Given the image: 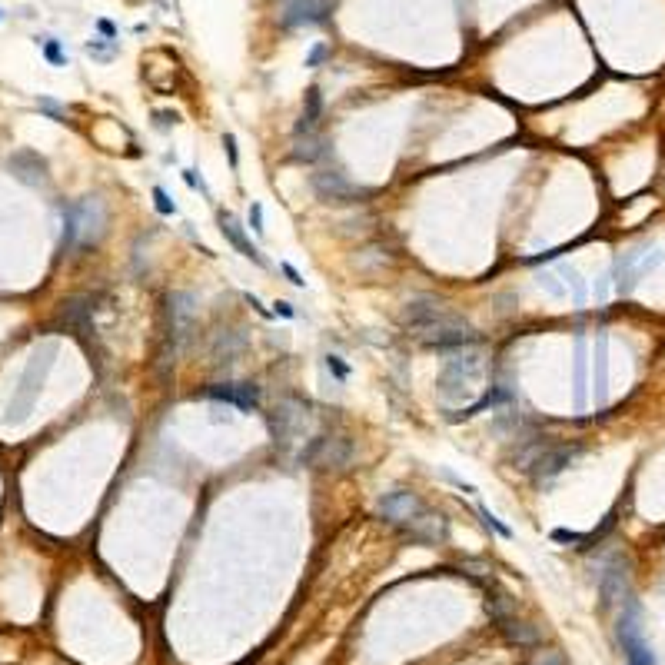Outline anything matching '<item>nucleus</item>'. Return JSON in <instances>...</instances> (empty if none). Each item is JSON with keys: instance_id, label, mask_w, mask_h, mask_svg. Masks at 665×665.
I'll return each mask as SVG.
<instances>
[{"instance_id": "obj_1", "label": "nucleus", "mask_w": 665, "mask_h": 665, "mask_svg": "<svg viewBox=\"0 0 665 665\" xmlns=\"http://www.w3.org/2000/svg\"><path fill=\"white\" fill-rule=\"evenodd\" d=\"M403 326L419 336L426 346H466L476 339V329L456 316L436 296H413L403 306Z\"/></svg>"}, {"instance_id": "obj_2", "label": "nucleus", "mask_w": 665, "mask_h": 665, "mask_svg": "<svg viewBox=\"0 0 665 665\" xmlns=\"http://www.w3.org/2000/svg\"><path fill=\"white\" fill-rule=\"evenodd\" d=\"M379 516H383L389 526L396 529H406L413 539H436L443 532V516H433V512L423 506L419 496L413 492H389L379 499Z\"/></svg>"}, {"instance_id": "obj_3", "label": "nucleus", "mask_w": 665, "mask_h": 665, "mask_svg": "<svg viewBox=\"0 0 665 665\" xmlns=\"http://www.w3.org/2000/svg\"><path fill=\"white\" fill-rule=\"evenodd\" d=\"M64 223H67V233H64V246L90 243V240H96V236L104 233L106 210H104V203L96 200V196H87V200H80L77 206H70L67 216H64Z\"/></svg>"}, {"instance_id": "obj_4", "label": "nucleus", "mask_w": 665, "mask_h": 665, "mask_svg": "<svg viewBox=\"0 0 665 665\" xmlns=\"http://www.w3.org/2000/svg\"><path fill=\"white\" fill-rule=\"evenodd\" d=\"M299 463L313 469H346L353 463V443L346 436H316L299 453Z\"/></svg>"}, {"instance_id": "obj_5", "label": "nucleus", "mask_w": 665, "mask_h": 665, "mask_svg": "<svg viewBox=\"0 0 665 665\" xmlns=\"http://www.w3.org/2000/svg\"><path fill=\"white\" fill-rule=\"evenodd\" d=\"M306 423H309V406L303 403V399H296V396H289V399H283V403L273 409L270 433L276 443H289L293 436H299L306 429Z\"/></svg>"}, {"instance_id": "obj_6", "label": "nucleus", "mask_w": 665, "mask_h": 665, "mask_svg": "<svg viewBox=\"0 0 665 665\" xmlns=\"http://www.w3.org/2000/svg\"><path fill=\"white\" fill-rule=\"evenodd\" d=\"M476 373H479V363H476V356H453V359H446L443 373H439V393H443L446 399H459V396L469 389V383L476 379Z\"/></svg>"}, {"instance_id": "obj_7", "label": "nucleus", "mask_w": 665, "mask_h": 665, "mask_svg": "<svg viewBox=\"0 0 665 665\" xmlns=\"http://www.w3.org/2000/svg\"><path fill=\"white\" fill-rule=\"evenodd\" d=\"M329 14H333V0H286L283 4L286 27H316V24H326Z\"/></svg>"}, {"instance_id": "obj_8", "label": "nucleus", "mask_w": 665, "mask_h": 665, "mask_svg": "<svg viewBox=\"0 0 665 665\" xmlns=\"http://www.w3.org/2000/svg\"><path fill=\"white\" fill-rule=\"evenodd\" d=\"M166 316H170V346H180L190 336L193 326V296L190 293H170L166 296Z\"/></svg>"}, {"instance_id": "obj_9", "label": "nucleus", "mask_w": 665, "mask_h": 665, "mask_svg": "<svg viewBox=\"0 0 665 665\" xmlns=\"http://www.w3.org/2000/svg\"><path fill=\"white\" fill-rule=\"evenodd\" d=\"M313 190L319 200L326 203H353V196H359V186H353L343 174L336 170H319L313 174Z\"/></svg>"}, {"instance_id": "obj_10", "label": "nucleus", "mask_w": 665, "mask_h": 665, "mask_svg": "<svg viewBox=\"0 0 665 665\" xmlns=\"http://www.w3.org/2000/svg\"><path fill=\"white\" fill-rule=\"evenodd\" d=\"M576 456H579V449H569V446L542 449V453L536 456V463L529 466V469H532V479L539 482V486H542V482H549L552 476H559L562 469H566V466H569L572 459H576Z\"/></svg>"}, {"instance_id": "obj_11", "label": "nucleus", "mask_w": 665, "mask_h": 665, "mask_svg": "<svg viewBox=\"0 0 665 665\" xmlns=\"http://www.w3.org/2000/svg\"><path fill=\"white\" fill-rule=\"evenodd\" d=\"M203 396L220 399V403H230V406H240V409H253V406L260 403V389L253 383H220V386L203 389Z\"/></svg>"}, {"instance_id": "obj_12", "label": "nucleus", "mask_w": 665, "mask_h": 665, "mask_svg": "<svg viewBox=\"0 0 665 665\" xmlns=\"http://www.w3.org/2000/svg\"><path fill=\"white\" fill-rule=\"evenodd\" d=\"M619 639H622V649H626L629 665H656V659H652V652H649L646 639H642V632H639V626H636V619L632 616L622 619Z\"/></svg>"}, {"instance_id": "obj_13", "label": "nucleus", "mask_w": 665, "mask_h": 665, "mask_svg": "<svg viewBox=\"0 0 665 665\" xmlns=\"http://www.w3.org/2000/svg\"><path fill=\"white\" fill-rule=\"evenodd\" d=\"M7 166L20 176V180H27V184H44V180H47V164H44L40 154H34V150H20V154H14L7 160Z\"/></svg>"}, {"instance_id": "obj_14", "label": "nucleus", "mask_w": 665, "mask_h": 665, "mask_svg": "<svg viewBox=\"0 0 665 665\" xmlns=\"http://www.w3.org/2000/svg\"><path fill=\"white\" fill-rule=\"evenodd\" d=\"M220 230H223V236L236 246V250L246 256V260H253V263H260V266H266V260H263V253L253 246L250 240H246V233H243V226L236 223V216H230V213H220Z\"/></svg>"}, {"instance_id": "obj_15", "label": "nucleus", "mask_w": 665, "mask_h": 665, "mask_svg": "<svg viewBox=\"0 0 665 665\" xmlns=\"http://www.w3.org/2000/svg\"><path fill=\"white\" fill-rule=\"evenodd\" d=\"M246 346V336L240 329H230V333H220L213 339V363H233V359L243 353Z\"/></svg>"}, {"instance_id": "obj_16", "label": "nucleus", "mask_w": 665, "mask_h": 665, "mask_svg": "<svg viewBox=\"0 0 665 665\" xmlns=\"http://www.w3.org/2000/svg\"><path fill=\"white\" fill-rule=\"evenodd\" d=\"M319 110H323V96H319V87H309V90H306V104H303V116H299V124H296V136L313 134V130H316Z\"/></svg>"}, {"instance_id": "obj_17", "label": "nucleus", "mask_w": 665, "mask_h": 665, "mask_svg": "<svg viewBox=\"0 0 665 665\" xmlns=\"http://www.w3.org/2000/svg\"><path fill=\"white\" fill-rule=\"evenodd\" d=\"M499 626H502V632H506V639L516 642V646H532V642H536V629H529L526 622H516L512 616L499 619Z\"/></svg>"}, {"instance_id": "obj_18", "label": "nucleus", "mask_w": 665, "mask_h": 665, "mask_svg": "<svg viewBox=\"0 0 665 665\" xmlns=\"http://www.w3.org/2000/svg\"><path fill=\"white\" fill-rule=\"evenodd\" d=\"M90 313H94V299L90 296L67 299V303H64V319H67L70 326H84L90 319Z\"/></svg>"}, {"instance_id": "obj_19", "label": "nucleus", "mask_w": 665, "mask_h": 665, "mask_svg": "<svg viewBox=\"0 0 665 665\" xmlns=\"http://www.w3.org/2000/svg\"><path fill=\"white\" fill-rule=\"evenodd\" d=\"M319 154H323V144H319V136H313V134L296 136V150H293V156H296V160H303V164H313Z\"/></svg>"}, {"instance_id": "obj_20", "label": "nucleus", "mask_w": 665, "mask_h": 665, "mask_svg": "<svg viewBox=\"0 0 665 665\" xmlns=\"http://www.w3.org/2000/svg\"><path fill=\"white\" fill-rule=\"evenodd\" d=\"M87 54L90 57H96V60H110L116 54V40H90Z\"/></svg>"}, {"instance_id": "obj_21", "label": "nucleus", "mask_w": 665, "mask_h": 665, "mask_svg": "<svg viewBox=\"0 0 665 665\" xmlns=\"http://www.w3.org/2000/svg\"><path fill=\"white\" fill-rule=\"evenodd\" d=\"M44 57L54 64V67H64L67 64V57H64V47H60V40H44Z\"/></svg>"}, {"instance_id": "obj_22", "label": "nucleus", "mask_w": 665, "mask_h": 665, "mask_svg": "<svg viewBox=\"0 0 665 665\" xmlns=\"http://www.w3.org/2000/svg\"><path fill=\"white\" fill-rule=\"evenodd\" d=\"M479 516H482V519H486V526H489L492 532H499L502 539H512V529H509V526H502V522L496 519V516H492V509H486V506H479Z\"/></svg>"}, {"instance_id": "obj_23", "label": "nucleus", "mask_w": 665, "mask_h": 665, "mask_svg": "<svg viewBox=\"0 0 665 665\" xmlns=\"http://www.w3.org/2000/svg\"><path fill=\"white\" fill-rule=\"evenodd\" d=\"M154 203H156V210L164 213V216H174V213H176L174 200L166 196V190H164V186H154Z\"/></svg>"}, {"instance_id": "obj_24", "label": "nucleus", "mask_w": 665, "mask_h": 665, "mask_svg": "<svg viewBox=\"0 0 665 665\" xmlns=\"http://www.w3.org/2000/svg\"><path fill=\"white\" fill-rule=\"evenodd\" d=\"M326 369H329V373H333V376L339 379V383H346V379H349V366H346V363H343V359H339V356H333V353H329V356H326Z\"/></svg>"}, {"instance_id": "obj_25", "label": "nucleus", "mask_w": 665, "mask_h": 665, "mask_svg": "<svg viewBox=\"0 0 665 665\" xmlns=\"http://www.w3.org/2000/svg\"><path fill=\"white\" fill-rule=\"evenodd\" d=\"M326 54H329V50H326V44H316V47L309 50V57H306V67H319V64L326 60Z\"/></svg>"}, {"instance_id": "obj_26", "label": "nucleus", "mask_w": 665, "mask_h": 665, "mask_svg": "<svg viewBox=\"0 0 665 665\" xmlns=\"http://www.w3.org/2000/svg\"><path fill=\"white\" fill-rule=\"evenodd\" d=\"M250 226L256 233H263V206H260V203H253V206H250Z\"/></svg>"}, {"instance_id": "obj_27", "label": "nucleus", "mask_w": 665, "mask_h": 665, "mask_svg": "<svg viewBox=\"0 0 665 665\" xmlns=\"http://www.w3.org/2000/svg\"><path fill=\"white\" fill-rule=\"evenodd\" d=\"M223 146H226V154H230V164L236 166V160H240V156H236V140L226 134V136H223Z\"/></svg>"}, {"instance_id": "obj_28", "label": "nucleus", "mask_w": 665, "mask_h": 665, "mask_svg": "<svg viewBox=\"0 0 665 665\" xmlns=\"http://www.w3.org/2000/svg\"><path fill=\"white\" fill-rule=\"evenodd\" d=\"M283 273H286V280H289V283H296V286H303V276L296 273V266H293V263H283Z\"/></svg>"}, {"instance_id": "obj_29", "label": "nucleus", "mask_w": 665, "mask_h": 665, "mask_svg": "<svg viewBox=\"0 0 665 665\" xmlns=\"http://www.w3.org/2000/svg\"><path fill=\"white\" fill-rule=\"evenodd\" d=\"M273 313H276V316H283V319H293V316H296L289 303H273Z\"/></svg>"}, {"instance_id": "obj_30", "label": "nucleus", "mask_w": 665, "mask_h": 665, "mask_svg": "<svg viewBox=\"0 0 665 665\" xmlns=\"http://www.w3.org/2000/svg\"><path fill=\"white\" fill-rule=\"evenodd\" d=\"M96 27H100V34H104L106 40H116V27H114V24H110V20H100Z\"/></svg>"}, {"instance_id": "obj_31", "label": "nucleus", "mask_w": 665, "mask_h": 665, "mask_svg": "<svg viewBox=\"0 0 665 665\" xmlns=\"http://www.w3.org/2000/svg\"><path fill=\"white\" fill-rule=\"evenodd\" d=\"M552 539H559V542H579L582 536H576V532H566V529H556V532H552Z\"/></svg>"}, {"instance_id": "obj_32", "label": "nucleus", "mask_w": 665, "mask_h": 665, "mask_svg": "<svg viewBox=\"0 0 665 665\" xmlns=\"http://www.w3.org/2000/svg\"><path fill=\"white\" fill-rule=\"evenodd\" d=\"M184 180L193 186V190H206V186H203L200 180H196V174H193V170H184Z\"/></svg>"}]
</instances>
